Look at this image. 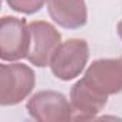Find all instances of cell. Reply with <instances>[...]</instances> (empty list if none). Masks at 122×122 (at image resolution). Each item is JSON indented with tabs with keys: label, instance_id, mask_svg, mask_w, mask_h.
<instances>
[{
	"label": "cell",
	"instance_id": "obj_10",
	"mask_svg": "<svg viewBox=\"0 0 122 122\" xmlns=\"http://www.w3.org/2000/svg\"><path fill=\"white\" fill-rule=\"evenodd\" d=\"M116 30H118V35H119V37L122 39V20L118 23V26H116Z\"/></svg>",
	"mask_w": 122,
	"mask_h": 122
},
{
	"label": "cell",
	"instance_id": "obj_11",
	"mask_svg": "<svg viewBox=\"0 0 122 122\" xmlns=\"http://www.w3.org/2000/svg\"><path fill=\"white\" fill-rule=\"evenodd\" d=\"M121 62H122V57H121Z\"/></svg>",
	"mask_w": 122,
	"mask_h": 122
},
{
	"label": "cell",
	"instance_id": "obj_1",
	"mask_svg": "<svg viewBox=\"0 0 122 122\" xmlns=\"http://www.w3.org/2000/svg\"><path fill=\"white\" fill-rule=\"evenodd\" d=\"M89 59V46L83 39H69L60 43L50 59L53 75L62 81H71L81 75Z\"/></svg>",
	"mask_w": 122,
	"mask_h": 122
},
{
	"label": "cell",
	"instance_id": "obj_7",
	"mask_svg": "<svg viewBox=\"0 0 122 122\" xmlns=\"http://www.w3.org/2000/svg\"><path fill=\"white\" fill-rule=\"evenodd\" d=\"M106 95L96 92L83 79L78 81L71 91V105L75 121L93 119L98 112L106 105Z\"/></svg>",
	"mask_w": 122,
	"mask_h": 122
},
{
	"label": "cell",
	"instance_id": "obj_3",
	"mask_svg": "<svg viewBox=\"0 0 122 122\" xmlns=\"http://www.w3.org/2000/svg\"><path fill=\"white\" fill-rule=\"evenodd\" d=\"M30 49V27L25 19L6 16L0 26V56L3 60L26 57Z\"/></svg>",
	"mask_w": 122,
	"mask_h": 122
},
{
	"label": "cell",
	"instance_id": "obj_5",
	"mask_svg": "<svg viewBox=\"0 0 122 122\" xmlns=\"http://www.w3.org/2000/svg\"><path fill=\"white\" fill-rule=\"evenodd\" d=\"M30 27V49L26 59L35 66L43 68L50 65V59L59 47L60 33L47 22H32Z\"/></svg>",
	"mask_w": 122,
	"mask_h": 122
},
{
	"label": "cell",
	"instance_id": "obj_9",
	"mask_svg": "<svg viewBox=\"0 0 122 122\" xmlns=\"http://www.w3.org/2000/svg\"><path fill=\"white\" fill-rule=\"evenodd\" d=\"M6 2L13 10L30 15V13L39 12L46 3V0H6Z\"/></svg>",
	"mask_w": 122,
	"mask_h": 122
},
{
	"label": "cell",
	"instance_id": "obj_6",
	"mask_svg": "<svg viewBox=\"0 0 122 122\" xmlns=\"http://www.w3.org/2000/svg\"><path fill=\"white\" fill-rule=\"evenodd\" d=\"M83 81L102 95H113L122 91L121 59H99L88 68Z\"/></svg>",
	"mask_w": 122,
	"mask_h": 122
},
{
	"label": "cell",
	"instance_id": "obj_4",
	"mask_svg": "<svg viewBox=\"0 0 122 122\" xmlns=\"http://www.w3.org/2000/svg\"><path fill=\"white\" fill-rule=\"evenodd\" d=\"M27 111L39 122H66L73 119L71 102L55 91L35 93L27 102Z\"/></svg>",
	"mask_w": 122,
	"mask_h": 122
},
{
	"label": "cell",
	"instance_id": "obj_8",
	"mask_svg": "<svg viewBox=\"0 0 122 122\" xmlns=\"http://www.w3.org/2000/svg\"><path fill=\"white\" fill-rule=\"evenodd\" d=\"M47 10L53 22L68 29L82 27L88 20L83 0H47Z\"/></svg>",
	"mask_w": 122,
	"mask_h": 122
},
{
	"label": "cell",
	"instance_id": "obj_2",
	"mask_svg": "<svg viewBox=\"0 0 122 122\" xmlns=\"http://www.w3.org/2000/svg\"><path fill=\"white\" fill-rule=\"evenodd\" d=\"M35 86L33 71L22 63L0 66V103L3 106L22 102Z\"/></svg>",
	"mask_w": 122,
	"mask_h": 122
}]
</instances>
